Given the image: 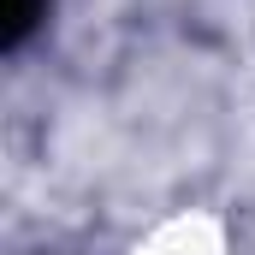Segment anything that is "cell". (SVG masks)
<instances>
[{
	"label": "cell",
	"mask_w": 255,
	"mask_h": 255,
	"mask_svg": "<svg viewBox=\"0 0 255 255\" xmlns=\"http://www.w3.org/2000/svg\"><path fill=\"white\" fill-rule=\"evenodd\" d=\"M42 12H48V0H6V48H18V42L36 30Z\"/></svg>",
	"instance_id": "1"
}]
</instances>
